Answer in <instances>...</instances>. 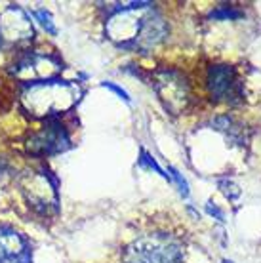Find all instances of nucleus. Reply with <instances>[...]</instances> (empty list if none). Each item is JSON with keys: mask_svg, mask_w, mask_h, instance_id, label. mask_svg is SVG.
<instances>
[{"mask_svg": "<svg viewBox=\"0 0 261 263\" xmlns=\"http://www.w3.org/2000/svg\"><path fill=\"white\" fill-rule=\"evenodd\" d=\"M219 189L223 191V195L229 198V200H235V198L240 197V189H238V185H235L233 181H229V179H219Z\"/></svg>", "mask_w": 261, "mask_h": 263, "instance_id": "2eb2a0df", "label": "nucleus"}, {"mask_svg": "<svg viewBox=\"0 0 261 263\" xmlns=\"http://www.w3.org/2000/svg\"><path fill=\"white\" fill-rule=\"evenodd\" d=\"M20 187L29 208H33L36 214L50 216L58 212V183L46 170H33L23 174L20 179Z\"/></svg>", "mask_w": 261, "mask_h": 263, "instance_id": "20e7f679", "label": "nucleus"}, {"mask_svg": "<svg viewBox=\"0 0 261 263\" xmlns=\"http://www.w3.org/2000/svg\"><path fill=\"white\" fill-rule=\"evenodd\" d=\"M168 172H170L168 178L174 179V181L177 183V187H179V193H181L183 197H187V195H189V185H187V181L181 178V174H179L176 168H168Z\"/></svg>", "mask_w": 261, "mask_h": 263, "instance_id": "dca6fc26", "label": "nucleus"}, {"mask_svg": "<svg viewBox=\"0 0 261 263\" xmlns=\"http://www.w3.org/2000/svg\"><path fill=\"white\" fill-rule=\"evenodd\" d=\"M153 88L162 107L170 115H181L187 111L191 101V90L183 74H179L174 69H160L153 77Z\"/></svg>", "mask_w": 261, "mask_h": 263, "instance_id": "423d86ee", "label": "nucleus"}, {"mask_svg": "<svg viewBox=\"0 0 261 263\" xmlns=\"http://www.w3.org/2000/svg\"><path fill=\"white\" fill-rule=\"evenodd\" d=\"M103 86H105V88H109V90H113L115 93H118V96L124 99V101H128V103H130V98H128V93H126L122 88H118V86L113 84V82H103Z\"/></svg>", "mask_w": 261, "mask_h": 263, "instance_id": "f3484780", "label": "nucleus"}, {"mask_svg": "<svg viewBox=\"0 0 261 263\" xmlns=\"http://www.w3.org/2000/svg\"><path fill=\"white\" fill-rule=\"evenodd\" d=\"M31 17L40 21V25L44 27L48 33H52V34L58 33V29H55V25H53V21H52V15L46 12V10H33V12H31Z\"/></svg>", "mask_w": 261, "mask_h": 263, "instance_id": "ddd939ff", "label": "nucleus"}, {"mask_svg": "<svg viewBox=\"0 0 261 263\" xmlns=\"http://www.w3.org/2000/svg\"><path fill=\"white\" fill-rule=\"evenodd\" d=\"M25 147L34 157H50L65 153L71 147V138L61 120H44V126L39 132L31 134Z\"/></svg>", "mask_w": 261, "mask_h": 263, "instance_id": "0eeeda50", "label": "nucleus"}, {"mask_svg": "<svg viewBox=\"0 0 261 263\" xmlns=\"http://www.w3.org/2000/svg\"><path fill=\"white\" fill-rule=\"evenodd\" d=\"M82 98V88L71 80H46L25 86L21 92V109L33 119L61 120L71 112Z\"/></svg>", "mask_w": 261, "mask_h": 263, "instance_id": "f03ea898", "label": "nucleus"}, {"mask_svg": "<svg viewBox=\"0 0 261 263\" xmlns=\"http://www.w3.org/2000/svg\"><path fill=\"white\" fill-rule=\"evenodd\" d=\"M105 34L122 50L149 52L166 39L168 25L151 2L115 4L105 23Z\"/></svg>", "mask_w": 261, "mask_h": 263, "instance_id": "f257e3e1", "label": "nucleus"}, {"mask_svg": "<svg viewBox=\"0 0 261 263\" xmlns=\"http://www.w3.org/2000/svg\"><path fill=\"white\" fill-rule=\"evenodd\" d=\"M0 263H31L27 240L8 225H0Z\"/></svg>", "mask_w": 261, "mask_h": 263, "instance_id": "9d476101", "label": "nucleus"}, {"mask_svg": "<svg viewBox=\"0 0 261 263\" xmlns=\"http://www.w3.org/2000/svg\"><path fill=\"white\" fill-rule=\"evenodd\" d=\"M206 86L214 101L225 103H240L244 98V86H242L238 72L231 65H212L208 69Z\"/></svg>", "mask_w": 261, "mask_h": 263, "instance_id": "6e6552de", "label": "nucleus"}, {"mask_svg": "<svg viewBox=\"0 0 261 263\" xmlns=\"http://www.w3.org/2000/svg\"><path fill=\"white\" fill-rule=\"evenodd\" d=\"M122 263H183V246L172 235L151 233L126 246Z\"/></svg>", "mask_w": 261, "mask_h": 263, "instance_id": "7ed1b4c3", "label": "nucleus"}, {"mask_svg": "<svg viewBox=\"0 0 261 263\" xmlns=\"http://www.w3.org/2000/svg\"><path fill=\"white\" fill-rule=\"evenodd\" d=\"M212 126H214L216 130L223 132L231 141H238V143L244 141V138H242V136H244V132H242L240 126L236 124L231 117H219V119H216L214 122H212Z\"/></svg>", "mask_w": 261, "mask_h": 263, "instance_id": "9b49d317", "label": "nucleus"}, {"mask_svg": "<svg viewBox=\"0 0 261 263\" xmlns=\"http://www.w3.org/2000/svg\"><path fill=\"white\" fill-rule=\"evenodd\" d=\"M244 13L240 10H235V8L231 6H219L217 10L210 13V17L212 20H240Z\"/></svg>", "mask_w": 261, "mask_h": 263, "instance_id": "f8f14e48", "label": "nucleus"}, {"mask_svg": "<svg viewBox=\"0 0 261 263\" xmlns=\"http://www.w3.org/2000/svg\"><path fill=\"white\" fill-rule=\"evenodd\" d=\"M139 166H141V168H149V170H155L157 174H160L162 178H168V174H164L162 168H160V166H158L157 162H155V158L151 157V155L147 151H145V149H141V158H139ZM168 179H170V178H168Z\"/></svg>", "mask_w": 261, "mask_h": 263, "instance_id": "4468645a", "label": "nucleus"}, {"mask_svg": "<svg viewBox=\"0 0 261 263\" xmlns=\"http://www.w3.org/2000/svg\"><path fill=\"white\" fill-rule=\"evenodd\" d=\"M206 210H208V214H212V216H216L219 221H223V212L217 208V206H212V202H208V206H206Z\"/></svg>", "mask_w": 261, "mask_h": 263, "instance_id": "a211bd4d", "label": "nucleus"}, {"mask_svg": "<svg viewBox=\"0 0 261 263\" xmlns=\"http://www.w3.org/2000/svg\"><path fill=\"white\" fill-rule=\"evenodd\" d=\"M63 71V63L52 55V53H40V52H25L21 53L10 67V74L17 80L23 88L31 84H39L46 80L59 79Z\"/></svg>", "mask_w": 261, "mask_h": 263, "instance_id": "39448f33", "label": "nucleus"}, {"mask_svg": "<svg viewBox=\"0 0 261 263\" xmlns=\"http://www.w3.org/2000/svg\"><path fill=\"white\" fill-rule=\"evenodd\" d=\"M34 36L31 15L20 6H8L0 13V44L20 46L31 42Z\"/></svg>", "mask_w": 261, "mask_h": 263, "instance_id": "1a4fd4ad", "label": "nucleus"}, {"mask_svg": "<svg viewBox=\"0 0 261 263\" xmlns=\"http://www.w3.org/2000/svg\"><path fill=\"white\" fill-rule=\"evenodd\" d=\"M223 263H233V261H227V259H223Z\"/></svg>", "mask_w": 261, "mask_h": 263, "instance_id": "6ab92c4d", "label": "nucleus"}]
</instances>
